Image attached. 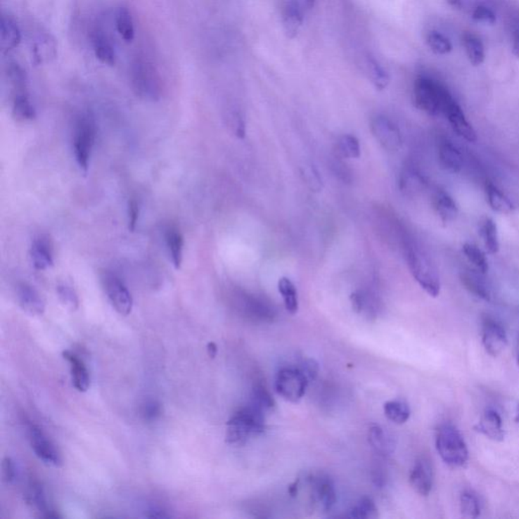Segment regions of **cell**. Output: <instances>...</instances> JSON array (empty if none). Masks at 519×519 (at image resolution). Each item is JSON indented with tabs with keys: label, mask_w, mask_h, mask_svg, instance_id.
<instances>
[{
	"label": "cell",
	"mask_w": 519,
	"mask_h": 519,
	"mask_svg": "<svg viewBox=\"0 0 519 519\" xmlns=\"http://www.w3.org/2000/svg\"><path fill=\"white\" fill-rule=\"evenodd\" d=\"M132 91L142 100L156 102L162 93V78L153 61L143 53H137L129 66Z\"/></svg>",
	"instance_id": "obj_1"
},
{
	"label": "cell",
	"mask_w": 519,
	"mask_h": 519,
	"mask_svg": "<svg viewBox=\"0 0 519 519\" xmlns=\"http://www.w3.org/2000/svg\"><path fill=\"white\" fill-rule=\"evenodd\" d=\"M404 251L409 270L417 283L427 295L437 297L442 289L440 273L428 255L410 240L404 243Z\"/></svg>",
	"instance_id": "obj_2"
},
{
	"label": "cell",
	"mask_w": 519,
	"mask_h": 519,
	"mask_svg": "<svg viewBox=\"0 0 519 519\" xmlns=\"http://www.w3.org/2000/svg\"><path fill=\"white\" fill-rule=\"evenodd\" d=\"M264 411L252 403L249 407L234 413L226 425L225 440L229 444L243 445L252 435L264 432L265 416Z\"/></svg>",
	"instance_id": "obj_3"
},
{
	"label": "cell",
	"mask_w": 519,
	"mask_h": 519,
	"mask_svg": "<svg viewBox=\"0 0 519 519\" xmlns=\"http://www.w3.org/2000/svg\"><path fill=\"white\" fill-rule=\"evenodd\" d=\"M449 89L443 84L428 77H420L415 80L413 100L416 108L430 116L443 114L445 105L451 100Z\"/></svg>",
	"instance_id": "obj_4"
},
{
	"label": "cell",
	"mask_w": 519,
	"mask_h": 519,
	"mask_svg": "<svg viewBox=\"0 0 519 519\" xmlns=\"http://www.w3.org/2000/svg\"><path fill=\"white\" fill-rule=\"evenodd\" d=\"M96 137L95 118L91 113H82L75 120L72 148L78 167L86 174L91 164V153L95 146Z\"/></svg>",
	"instance_id": "obj_5"
},
{
	"label": "cell",
	"mask_w": 519,
	"mask_h": 519,
	"mask_svg": "<svg viewBox=\"0 0 519 519\" xmlns=\"http://www.w3.org/2000/svg\"><path fill=\"white\" fill-rule=\"evenodd\" d=\"M436 449L442 461L449 467L461 468L468 463L467 444L458 429L452 425H442L438 429Z\"/></svg>",
	"instance_id": "obj_6"
},
{
	"label": "cell",
	"mask_w": 519,
	"mask_h": 519,
	"mask_svg": "<svg viewBox=\"0 0 519 519\" xmlns=\"http://www.w3.org/2000/svg\"><path fill=\"white\" fill-rule=\"evenodd\" d=\"M309 381L300 367H284L278 371L275 387L282 398L297 403L305 396Z\"/></svg>",
	"instance_id": "obj_7"
},
{
	"label": "cell",
	"mask_w": 519,
	"mask_h": 519,
	"mask_svg": "<svg viewBox=\"0 0 519 519\" xmlns=\"http://www.w3.org/2000/svg\"><path fill=\"white\" fill-rule=\"evenodd\" d=\"M101 279L105 295L115 311L122 316L130 314L132 312L133 298L125 283L116 274L108 271L103 273Z\"/></svg>",
	"instance_id": "obj_8"
},
{
	"label": "cell",
	"mask_w": 519,
	"mask_h": 519,
	"mask_svg": "<svg viewBox=\"0 0 519 519\" xmlns=\"http://www.w3.org/2000/svg\"><path fill=\"white\" fill-rule=\"evenodd\" d=\"M30 442L36 456L47 465L59 468L62 466V459L54 443L44 433L38 425L30 423L27 427Z\"/></svg>",
	"instance_id": "obj_9"
},
{
	"label": "cell",
	"mask_w": 519,
	"mask_h": 519,
	"mask_svg": "<svg viewBox=\"0 0 519 519\" xmlns=\"http://www.w3.org/2000/svg\"><path fill=\"white\" fill-rule=\"evenodd\" d=\"M371 132L383 148L397 151L403 144L401 131L387 117L378 115L371 121Z\"/></svg>",
	"instance_id": "obj_10"
},
{
	"label": "cell",
	"mask_w": 519,
	"mask_h": 519,
	"mask_svg": "<svg viewBox=\"0 0 519 519\" xmlns=\"http://www.w3.org/2000/svg\"><path fill=\"white\" fill-rule=\"evenodd\" d=\"M91 43L96 58L104 65L114 66L117 62V52L109 34L101 25L91 29Z\"/></svg>",
	"instance_id": "obj_11"
},
{
	"label": "cell",
	"mask_w": 519,
	"mask_h": 519,
	"mask_svg": "<svg viewBox=\"0 0 519 519\" xmlns=\"http://www.w3.org/2000/svg\"><path fill=\"white\" fill-rule=\"evenodd\" d=\"M443 114L447 117L452 129L459 137L467 140L468 142H476L478 140L477 133L470 122L466 118L465 113L461 110V105L456 103L454 98L447 103L443 110Z\"/></svg>",
	"instance_id": "obj_12"
},
{
	"label": "cell",
	"mask_w": 519,
	"mask_h": 519,
	"mask_svg": "<svg viewBox=\"0 0 519 519\" xmlns=\"http://www.w3.org/2000/svg\"><path fill=\"white\" fill-rule=\"evenodd\" d=\"M309 481L312 488V504L321 505L323 511H330L337 500L332 480L326 476H312L309 478Z\"/></svg>",
	"instance_id": "obj_13"
},
{
	"label": "cell",
	"mask_w": 519,
	"mask_h": 519,
	"mask_svg": "<svg viewBox=\"0 0 519 519\" xmlns=\"http://www.w3.org/2000/svg\"><path fill=\"white\" fill-rule=\"evenodd\" d=\"M31 52L34 62L38 65L49 63L56 58V42L46 30L37 29L31 41Z\"/></svg>",
	"instance_id": "obj_14"
},
{
	"label": "cell",
	"mask_w": 519,
	"mask_h": 519,
	"mask_svg": "<svg viewBox=\"0 0 519 519\" xmlns=\"http://www.w3.org/2000/svg\"><path fill=\"white\" fill-rule=\"evenodd\" d=\"M485 350L492 357H497L507 346V336L501 325L486 318L483 323V333H482Z\"/></svg>",
	"instance_id": "obj_15"
},
{
	"label": "cell",
	"mask_w": 519,
	"mask_h": 519,
	"mask_svg": "<svg viewBox=\"0 0 519 519\" xmlns=\"http://www.w3.org/2000/svg\"><path fill=\"white\" fill-rule=\"evenodd\" d=\"M410 484L416 492L428 496L432 490L433 472L430 463L426 459H419L411 470Z\"/></svg>",
	"instance_id": "obj_16"
},
{
	"label": "cell",
	"mask_w": 519,
	"mask_h": 519,
	"mask_svg": "<svg viewBox=\"0 0 519 519\" xmlns=\"http://www.w3.org/2000/svg\"><path fill=\"white\" fill-rule=\"evenodd\" d=\"M17 297L23 311L30 316H42L45 312V302L35 287L27 283L18 284Z\"/></svg>",
	"instance_id": "obj_17"
},
{
	"label": "cell",
	"mask_w": 519,
	"mask_h": 519,
	"mask_svg": "<svg viewBox=\"0 0 519 519\" xmlns=\"http://www.w3.org/2000/svg\"><path fill=\"white\" fill-rule=\"evenodd\" d=\"M282 27L287 38L295 39L302 31L303 13L295 0H286L281 11Z\"/></svg>",
	"instance_id": "obj_18"
},
{
	"label": "cell",
	"mask_w": 519,
	"mask_h": 519,
	"mask_svg": "<svg viewBox=\"0 0 519 519\" xmlns=\"http://www.w3.org/2000/svg\"><path fill=\"white\" fill-rule=\"evenodd\" d=\"M22 42V31L17 20L8 13H2L0 25V48L2 53L17 49Z\"/></svg>",
	"instance_id": "obj_19"
},
{
	"label": "cell",
	"mask_w": 519,
	"mask_h": 519,
	"mask_svg": "<svg viewBox=\"0 0 519 519\" xmlns=\"http://www.w3.org/2000/svg\"><path fill=\"white\" fill-rule=\"evenodd\" d=\"M32 263L39 271H45L54 265V254L52 243L45 236H38L34 238L30 250Z\"/></svg>",
	"instance_id": "obj_20"
},
{
	"label": "cell",
	"mask_w": 519,
	"mask_h": 519,
	"mask_svg": "<svg viewBox=\"0 0 519 519\" xmlns=\"http://www.w3.org/2000/svg\"><path fill=\"white\" fill-rule=\"evenodd\" d=\"M474 429L477 432L484 434L489 440H492L494 442L504 440L505 432L503 429L501 417L492 409L485 411L479 423L474 427Z\"/></svg>",
	"instance_id": "obj_21"
},
{
	"label": "cell",
	"mask_w": 519,
	"mask_h": 519,
	"mask_svg": "<svg viewBox=\"0 0 519 519\" xmlns=\"http://www.w3.org/2000/svg\"><path fill=\"white\" fill-rule=\"evenodd\" d=\"M438 158L443 169L458 174L463 167V156L461 150L449 140H442L438 146Z\"/></svg>",
	"instance_id": "obj_22"
},
{
	"label": "cell",
	"mask_w": 519,
	"mask_h": 519,
	"mask_svg": "<svg viewBox=\"0 0 519 519\" xmlns=\"http://www.w3.org/2000/svg\"><path fill=\"white\" fill-rule=\"evenodd\" d=\"M11 112L18 121H33L37 117L35 105L27 91H13L11 100Z\"/></svg>",
	"instance_id": "obj_23"
},
{
	"label": "cell",
	"mask_w": 519,
	"mask_h": 519,
	"mask_svg": "<svg viewBox=\"0 0 519 519\" xmlns=\"http://www.w3.org/2000/svg\"><path fill=\"white\" fill-rule=\"evenodd\" d=\"M461 281L468 291L481 300H491L490 287L485 280L484 274L476 270H465L461 273Z\"/></svg>",
	"instance_id": "obj_24"
},
{
	"label": "cell",
	"mask_w": 519,
	"mask_h": 519,
	"mask_svg": "<svg viewBox=\"0 0 519 519\" xmlns=\"http://www.w3.org/2000/svg\"><path fill=\"white\" fill-rule=\"evenodd\" d=\"M62 355L70 364L71 378L75 389L80 392H86L89 387V373L86 364L71 351H64Z\"/></svg>",
	"instance_id": "obj_25"
},
{
	"label": "cell",
	"mask_w": 519,
	"mask_h": 519,
	"mask_svg": "<svg viewBox=\"0 0 519 519\" xmlns=\"http://www.w3.org/2000/svg\"><path fill=\"white\" fill-rule=\"evenodd\" d=\"M432 204L434 210L443 224H449L456 217L459 207L456 201L445 191L437 190L433 194Z\"/></svg>",
	"instance_id": "obj_26"
},
{
	"label": "cell",
	"mask_w": 519,
	"mask_h": 519,
	"mask_svg": "<svg viewBox=\"0 0 519 519\" xmlns=\"http://www.w3.org/2000/svg\"><path fill=\"white\" fill-rule=\"evenodd\" d=\"M114 23L117 33L122 40L131 43L135 39V24L132 13L127 6H119L115 9Z\"/></svg>",
	"instance_id": "obj_27"
},
{
	"label": "cell",
	"mask_w": 519,
	"mask_h": 519,
	"mask_svg": "<svg viewBox=\"0 0 519 519\" xmlns=\"http://www.w3.org/2000/svg\"><path fill=\"white\" fill-rule=\"evenodd\" d=\"M165 245L169 259L176 269H180L183 263L184 236L176 226H169L165 233Z\"/></svg>",
	"instance_id": "obj_28"
},
{
	"label": "cell",
	"mask_w": 519,
	"mask_h": 519,
	"mask_svg": "<svg viewBox=\"0 0 519 519\" xmlns=\"http://www.w3.org/2000/svg\"><path fill=\"white\" fill-rule=\"evenodd\" d=\"M240 303L243 307V312L249 314L251 318L259 319V320L267 321L273 319L274 312L273 309L261 300L254 296L243 295H240Z\"/></svg>",
	"instance_id": "obj_29"
},
{
	"label": "cell",
	"mask_w": 519,
	"mask_h": 519,
	"mask_svg": "<svg viewBox=\"0 0 519 519\" xmlns=\"http://www.w3.org/2000/svg\"><path fill=\"white\" fill-rule=\"evenodd\" d=\"M485 190H486L487 201L492 210L500 214H511L513 212L514 206L511 200L494 184L487 183Z\"/></svg>",
	"instance_id": "obj_30"
},
{
	"label": "cell",
	"mask_w": 519,
	"mask_h": 519,
	"mask_svg": "<svg viewBox=\"0 0 519 519\" xmlns=\"http://www.w3.org/2000/svg\"><path fill=\"white\" fill-rule=\"evenodd\" d=\"M6 77L13 91L29 89V77L26 70L15 60H9L4 68Z\"/></svg>",
	"instance_id": "obj_31"
},
{
	"label": "cell",
	"mask_w": 519,
	"mask_h": 519,
	"mask_svg": "<svg viewBox=\"0 0 519 519\" xmlns=\"http://www.w3.org/2000/svg\"><path fill=\"white\" fill-rule=\"evenodd\" d=\"M480 236L484 243L485 249L491 255L499 252V238H498L497 225L492 218H484L480 224Z\"/></svg>",
	"instance_id": "obj_32"
},
{
	"label": "cell",
	"mask_w": 519,
	"mask_h": 519,
	"mask_svg": "<svg viewBox=\"0 0 519 519\" xmlns=\"http://www.w3.org/2000/svg\"><path fill=\"white\" fill-rule=\"evenodd\" d=\"M426 187V181L419 172L413 167H407L404 169L399 180V188L401 191L409 195L417 194L420 191Z\"/></svg>",
	"instance_id": "obj_33"
},
{
	"label": "cell",
	"mask_w": 519,
	"mask_h": 519,
	"mask_svg": "<svg viewBox=\"0 0 519 519\" xmlns=\"http://www.w3.org/2000/svg\"><path fill=\"white\" fill-rule=\"evenodd\" d=\"M278 290L283 298L286 311L290 314H295L298 312L300 302H298L297 289L295 284L287 277L280 278L278 281Z\"/></svg>",
	"instance_id": "obj_34"
},
{
	"label": "cell",
	"mask_w": 519,
	"mask_h": 519,
	"mask_svg": "<svg viewBox=\"0 0 519 519\" xmlns=\"http://www.w3.org/2000/svg\"><path fill=\"white\" fill-rule=\"evenodd\" d=\"M369 442L372 449L376 450L380 456H387L394 450V444L392 440L385 433L383 429L378 425H373L369 431Z\"/></svg>",
	"instance_id": "obj_35"
},
{
	"label": "cell",
	"mask_w": 519,
	"mask_h": 519,
	"mask_svg": "<svg viewBox=\"0 0 519 519\" xmlns=\"http://www.w3.org/2000/svg\"><path fill=\"white\" fill-rule=\"evenodd\" d=\"M463 47L468 60L473 65H481L485 60V48L483 42L476 35L466 33L463 38Z\"/></svg>",
	"instance_id": "obj_36"
},
{
	"label": "cell",
	"mask_w": 519,
	"mask_h": 519,
	"mask_svg": "<svg viewBox=\"0 0 519 519\" xmlns=\"http://www.w3.org/2000/svg\"><path fill=\"white\" fill-rule=\"evenodd\" d=\"M367 73L371 78L372 84L378 91L387 89L390 84V75L383 65L374 59L373 57H367L366 58Z\"/></svg>",
	"instance_id": "obj_37"
},
{
	"label": "cell",
	"mask_w": 519,
	"mask_h": 519,
	"mask_svg": "<svg viewBox=\"0 0 519 519\" xmlns=\"http://www.w3.org/2000/svg\"><path fill=\"white\" fill-rule=\"evenodd\" d=\"M29 499L30 502L33 503L39 511L43 512L45 518H60L56 512L52 511V509L48 506L45 490H44L42 484L39 483V482H35V483L32 484L31 487H30Z\"/></svg>",
	"instance_id": "obj_38"
},
{
	"label": "cell",
	"mask_w": 519,
	"mask_h": 519,
	"mask_svg": "<svg viewBox=\"0 0 519 519\" xmlns=\"http://www.w3.org/2000/svg\"><path fill=\"white\" fill-rule=\"evenodd\" d=\"M383 411L390 421L399 425L406 423L411 415L407 404L401 401L387 402L383 406Z\"/></svg>",
	"instance_id": "obj_39"
},
{
	"label": "cell",
	"mask_w": 519,
	"mask_h": 519,
	"mask_svg": "<svg viewBox=\"0 0 519 519\" xmlns=\"http://www.w3.org/2000/svg\"><path fill=\"white\" fill-rule=\"evenodd\" d=\"M463 252L467 257L468 262L473 264L475 269L481 272L482 274L486 275L489 270L488 260L486 255L481 249L473 243H467L463 245Z\"/></svg>",
	"instance_id": "obj_40"
},
{
	"label": "cell",
	"mask_w": 519,
	"mask_h": 519,
	"mask_svg": "<svg viewBox=\"0 0 519 519\" xmlns=\"http://www.w3.org/2000/svg\"><path fill=\"white\" fill-rule=\"evenodd\" d=\"M349 518L372 519L378 518V507L371 498L364 497L349 511Z\"/></svg>",
	"instance_id": "obj_41"
},
{
	"label": "cell",
	"mask_w": 519,
	"mask_h": 519,
	"mask_svg": "<svg viewBox=\"0 0 519 519\" xmlns=\"http://www.w3.org/2000/svg\"><path fill=\"white\" fill-rule=\"evenodd\" d=\"M337 148L339 155L345 158H359L361 155L359 141L353 135L346 134L340 137Z\"/></svg>",
	"instance_id": "obj_42"
},
{
	"label": "cell",
	"mask_w": 519,
	"mask_h": 519,
	"mask_svg": "<svg viewBox=\"0 0 519 519\" xmlns=\"http://www.w3.org/2000/svg\"><path fill=\"white\" fill-rule=\"evenodd\" d=\"M461 511L467 518H477L481 513L479 498L472 491H465L461 495Z\"/></svg>",
	"instance_id": "obj_43"
},
{
	"label": "cell",
	"mask_w": 519,
	"mask_h": 519,
	"mask_svg": "<svg viewBox=\"0 0 519 519\" xmlns=\"http://www.w3.org/2000/svg\"><path fill=\"white\" fill-rule=\"evenodd\" d=\"M426 42L431 51L437 55L449 54L451 52L452 45L447 37L438 32L432 31L427 35Z\"/></svg>",
	"instance_id": "obj_44"
},
{
	"label": "cell",
	"mask_w": 519,
	"mask_h": 519,
	"mask_svg": "<svg viewBox=\"0 0 519 519\" xmlns=\"http://www.w3.org/2000/svg\"><path fill=\"white\" fill-rule=\"evenodd\" d=\"M56 290L59 300L63 303L64 307H68L70 311H77L79 307V300H78L75 289L68 284H59Z\"/></svg>",
	"instance_id": "obj_45"
},
{
	"label": "cell",
	"mask_w": 519,
	"mask_h": 519,
	"mask_svg": "<svg viewBox=\"0 0 519 519\" xmlns=\"http://www.w3.org/2000/svg\"><path fill=\"white\" fill-rule=\"evenodd\" d=\"M252 404L256 405L257 407L262 409L264 412L270 410V409H272L275 406V402L272 396L269 394L268 390L265 387H261V385L256 387V389L254 390Z\"/></svg>",
	"instance_id": "obj_46"
},
{
	"label": "cell",
	"mask_w": 519,
	"mask_h": 519,
	"mask_svg": "<svg viewBox=\"0 0 519 519\" xmlns=\"http://www.w3.org/2000/svg\"><path fill=\"white\" fill-rule=\"evenodd\" d=\"M302 176L303 181L309 186V189L319 192L323 187V181L319 172L314 167H305L302 169Z\"/></svg>",
	"instance_id": "obj_47"
},
{
	"label": "cell",
	"mask_w": 519,
	"mask_h": 519,
	"mask_svg": "<svg viewBox=\"0 0 519 519\" xmlns=\"http://www.w3.org/2000/svg\"><path fill=\"white\" fill-rule=\"evenodd\" d=\"M227 126L233 131V134L238 139H243L245 136V124L240 113L231 112L227 116Z\"/></svg>",
	"instance_id": "obj_48"
},
{
	"label": "cell",
	"mask_w": 519,
	"mask_h": 519,
	"mask_svg": "<svg viewBox=\"0 0 519 519\" xmlns=\"http://www.w3.org/2000/svg\"><path fill=\"white\" fill-rule=\"evenodd\" d=\"M160 415H162V407L155 399H148L142 405L141 416L146 421H155Z\"/></svg>",
	"instance_id": "obj_49"
},
{
	"label": "cell",
	"mask_w": 519,
	"mask_h": 519,
	"mask_svg": "<svg viewBox=\"0 0 519 519\" xmlns=\"http://www.w3.org/2000/svg\"><path fill=\"white\" fill-rule=\"evenodd\" d=\"M473 20H477V22L487 23V24H494L496 22V17L492 9L485 6H479L475 8L474 13H473Z\"/></svg>",
	"instance_id": "obj_50"
},
{
	"label": "cell",
	"mask_w": 519,
	"mask_h": 519,
	"mask_svg": "<svg viewBox=\"0 0 519 519\" xmlns=\"http://www.w3.org/2000/svg\"><path fill=\"white\" fill-rule=\"evenodd\" d=\"M2 474H4V481L8 484H13L17 480V468L11 458H4L2 461Z\"/></svg>",
	"instance_id": "obj_51"
},
{
	"label": "cell",
	"mask_w": 519,
	"mask_h": 519,
	"mask_svg": "<svg viewBox=\"0 0 519 519\" xmlns=\"http://www.w3.org/2000/svg\"><path fill=\"white\" fill-rule=\"evenodd\" d=\"M140 207L139 202L135 199L131 200L128 203V226L131 231L136 229L137 222L139 219Z\"/></svg>",
	"instance_id": "obj_52"
},
{
	"label": "cell",
	"mask_w": 519,
	"mask_h": 519,
	"mask_svg": "<svg viewBox=\"0 0 519 519\" xmlns=\"http://www.w3.org/2000/svg\"><path fill=\"white\" fill-rule=\"evenodd\" d=\"M300 367L302 369L303 371H305V373L307 374V378H309V380H314V378L318 376L319 364H316V360H305V361L303 362V364L300 365Z\"/></svg>",
	"instance_id": "obj_53"
},
{
	"label": "cell",
	"mask_w": 519,
	"mask_h": 519,
	"mask_svg": "<svg viewBox=\"0 0 519 519\" xmlns=\"http://www.w3.org/2000/svg\"><path fill=\"white\" fill-rule=\"evenodd\" d=\"M351 302H352L353 309L356 312H361L364 309L366 305V298L360 293H352L350 296Z\"/></svg>",
	"instance_id": "obj_54"
},
{
	"label": "cell",
	"mask_w": 519,
	"mask_h": 519,
	"mask_svg": "<svg viewBox=\"0 0 519 519\" xmlns=\"http://www.w3.org/2000/svg\"><path fill=\"white\" fill-rule=\"evenodd\" d=\"M146 516H148V518H171V515L167 513V511H165L164 508H162V507L158 506V505H153V506L149 507Z\"/></svg>",
	"instance_id": "obj_55"
},
{
	"label": "cell",
	"mask_w": 519,
	"mask_h": 519,
	"mask_svg": "<svg viewBox=\"0 0 519 519\" xmlns=\"http://www.w3.org/2000/svg\"><path fill=\"white\" fill-rule=\"evenodd\" d=\"M512 53L519 58V20L514 26L512 34Z\"/></svg>",
	"instance_id": "obj_56"
},
{
	"label": "cell",
	"mask_w": 519,
	"mask_h": 519,
	"mask_svg": "<svg viewBox=\"0 0 519 519\" xmlns=\"http://www.w3.org/2000/svg\"><path fill=\"white\" fill-rule=\"evenodd\" d=\"M207 352L209 357L212 358V359L213 358L217 357L218 348L214 342H210V343L207 344Z\"/></svg>",
	"instance_id": "obj_57"
},
{
	"label": "cell",
	"mask_w": 519,
	"mask_h": 519,
	"mask_svg": "<svg viewBox=\"0 0 519 519\" xmlns=\"http://www.w3.org/2000/svg\"><path fill=\"white\" fill-rule=\"evenodd\" d=\"M447 2H449V6H451L454 8H461V6H463V1L461 0H447Z\"/></svg>",
	"instance_id": "obj_58"
},
{
	"label": "cell",
	"mask_w": 519,
	"mask_h": 519,
	"mask_svg": "<svg viewBox=\"0 0 519 519\" xmlns=\"http://www.w3.org/2000/svg\"><path fill=\"white\" fill-rule=\"evenodd\" d=\"M314 1H316V0H305V4H307V8H314Z\"/></svg>",
	"instance_id": "obj_59"
},
{
	"label": "cell",
	"mask_w": 519,
	"mask_h": 519,
	"mask_svg": "<svg viewBox=\"0 0 519 519\" xmlns=\"http://www.w3.org/2000/svg\"><path fill=\"white\" fill-rule=\"evenodd\" d=\"M515 421H516V422H518V423L519 424V405H518V416H516V418H515Z\"/></svg>",
	"instance_id": "obj_60"
},
{
	"label": "cell",
	"mask_w": 519,
	"mask_h": 519,
	"mask_svg": "<svg viewBox=\"0 0 519 519\" xmlns=\"http://www.w3.org/2000/svg\"><path fill=\"white\" fill-rule=\"evenodd\" d=\"M518 369H519V353H518Z\"/></svg>",
	"instance_id": "obj_61"
}]
</instances>
